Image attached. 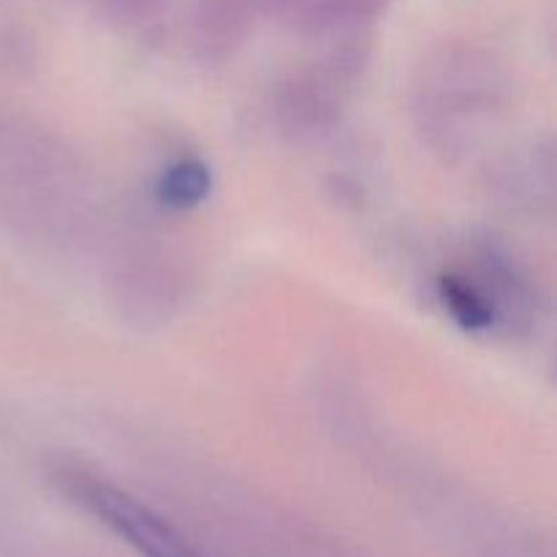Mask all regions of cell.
<instances>
[{
  "instance_id": "6da1fadb",
  "label": "cell",
  "mask_w": 557,
  "mask_h": 557,
  "mask_svg": "<svg viewBox=\"0 0 557 557\" xmlns=\"http://www.w3.org/2000/svg\"><path fill=\"white\" fill-rule=\"evenodd\" d=\"M60 482L71 500L90 511L141 557H205L177 528L169 525L161 515L117 484L85 471L60 473Z\"/></svg>"
},
{
  "instance_id": "7a4b0ae2",
  "label": "cell",
  "mask_w": 557,
  "mask_h": 557,
  "mask_svg": "<svg viewBox=\"0 0 557 557\" xmlns=\"http://www.w3.org/2000/svg\"><path fill=\"white\" fill-rule=\"evenodd\" d=\"M259 0H199L196 38L207 54H226L243 41Z\"/></svg>"
},
{
  "instance_id": "3957f363",
  "label": "cell",
  "mask_w": 557,
  "mask_h": 557,
  "mask_svg": "<svg viewBox=\"0 0 557 557\" xmlns=\"http://www.w3.org/2000/svg\"><path fill=\"white\" fill-rule=\"evenodd\" d=\"M212 190V174L196 158H183V161L172 163L163 169L161 183H158V196L172 210H190V207L201 205Z\"/></svg>"
},
{
  "instance_id": "277c9868",
  "label": "cell",
  "mask_w": 557,
  "mask_h": 557,
  "mask_svg": "<svg viewBox=\"0 0 557 557\" xmlns=\"http://www.w3.org/2000/svg\"><path fill=\"white\" fill-rule=\"evenodd\" d=\"M438 294L444 308L462 330H487L493 324V305L466 277L444 275L438 281Z\"/></svg>"
},
{
  "instance_id": "5b68a950",
  "label": "cell",
  "mask_w": 557,
  "mask_h": 557,
  "mask_svg": "<svg viewBox=\"0 0 557 557\" xmlns=\"http://www.w3.org/2000/svg\"><path fill=\"white\" fill-rule=\"evenodd\" d=\"M389 0H305L299 22L302 25H359L373 20Z\"/></svg>"
},
{
  "instance_id": "8992f818",
  "label": "cell",
  "mask_w": 557,
  "mask_h": 557,
  "mask_svg": "<svg viewBox=\"0 0 557 557\" xmlns=\"http://www.w3.org/2000/svg\"><path fill=\"white\" fill-rule=\"evenodd\" d=\"M166 0H103V9L117 22H141L156 16Z\"/></svg>"
},
{
  "instance_id": "52a82bcc",
  "label": "cell",
  "mask_w": 557,
  "mask_h": 557,
  "mask_svg": "<svg viewBox=\"0 0 557 557\" xmlns=\"http://www.w3.org/2000/svg\"><path fill=\"white\" fill-rule=\"evenodd\" d=\"M259 3H272V5H277V9H283V5H286L288 0H259Z\"/></svg>"
}]
</instances>
